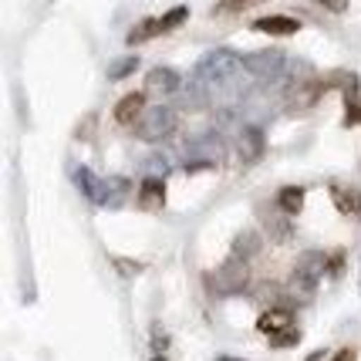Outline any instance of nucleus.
Instances as JSON below:
<instances>
[{"mask_svg":"<svg viewBox=\"0 0 361 361\" xmlns=\"http://www.w3.org/2000/svg\"><path fill=\"white\" fill-rule=\"evenodd\" d=\"M240 71H243V58L236 51H230V47H216V51H209L203 61L196 64V75L192 78L203 81L209 92H220L223 85L240 78Z\"/></svg>","mask_w":361,"mask_h":361,"instance_id":"f257e3e1","label":"nucleus"},{"mask_svg":"<svg viewBox=\"0 0 361 361\" xmlns=\"http://www.w3.org/2000/svg\"><path fill=\"white\" fill-rule=\"evenodd\" d=\"M176 126H179L176 111L166 109V105H156V109H145V115L135 122V135H139L142 142H152V145H156V142L169 139L176 132Z\"/></svg>","mask_w":361,"mask_h":361,"instance_id":"f03ea898","label":"nucleus"},{"mask_svg":"<svg viewBox=\"0 0 361 361\" xmlns=\"http://www.w3.org/2000/svg\"><path fill=\"white\" fill-rule=\"evenodd\" d=\"M243 71L253 75L260 81H277L287 71V61H283V51L277 47H264V51H253L243 58Z\"/></svg>","mask_w":361,"mask_h":361,"instance_id":"7ed1b4c3","label":"nucleus"},{"mask_svg":"<svg viewBox=\"0 0 361 361\" xmlns=\"http://www.w3.org/2000/svg\"><path fill=\"white\" fill-rule=\"evenodd\" d=\"M213 287H216V294H223V298L243 294V290L250 287V264H247V260H236V257H230V260L216 270Z\"/></svg>","mask_w":361,"mask_h":361,"instance_id":"20e7f679","label":"nucleus"},{"mask_svg":"<svg viewBox=\"0 0 361 361\" xmlns=\"http://www.w3.org/2000/svg\"><path fill=\"white\" fill-rule=\"evenodd\" d=\"M328 85L324 81H317V78H300L294 81L290 88H287V111H307V109H314L317 105V98H321V92H324Z\"/></svg>","mask_w":361,"mask_h":361,"instance_id":"39448f33","label":"nucleus"},{"mask_svg":"<svg viewBox=\"0 0 361 361\" xmlns=\"http://www.w3.org/2000/svg\"><path fill=\"white\" fill-rule=\"evenodd\" d=\"M236 152H240V162H243V166L260 162L264 152H267V139H264V132H260L257 126H243L240 128V135H236Z\"/></svg>","mask_w":361,"mask_h":361,"instance_id":"423d86ee","label":"nucleus"},{"mask_svg":"<svg viewBox=\"0 0 361 361\" xmlns=\"http://www.w3.org/2000/svg\"><path fill=\"white\" fill-rule=\"evenodd\" d=\"M179 71L173 68H152L145 75V94H159V98H169V94L179 92Z\"/></svg>","mask_w":361,"mask_h":361,"instance_id":"0eeeda50","label":"nucleus"},{"mask_svg":"<svg viewBox=\"0 0 361 361\" xmlns=\"http://www.w3.org/2000/svg\"><path fill=\"white\" fill-rule=\"evenodd\" d=\"M139 209H145V213H156V209H162L166 206V183H162V176H145L139 186Z\"/></svg>","mask_w":361,"mask_h":361,"instance_id":"6e6552de","label":"nucleus"},{"mask_svg":"<svg viewBox=\"0 0 361 361\" xmlns=\"http://www.w3.org/2000/svg\"><path fill=\"white\" fill-rule=\"evenodd\" d=\"M142 115H145V94L142 92H128L118 98V105H115V122L118 126H135Z\"/></svg>","mask_w":361,"mask_h":361,"instance_id":"1a4fd4ad","label":"nucleus"},{"mask_svg":"<svg viewBox=\"0 0 361 361\" xmlns=\"http://www.w3.org/2000/svg\"><path fill=\"white\" fill-rule=\"evenodd\" d=\"M264 253V236H260V230H253V226H247V230H240L233 240V253L230 257H236V260H247L250 264L253 257H260Z\"/></svg>","mask_w":361,"mask_h":361,"instance_id":"9d476101","label":"nucleus"},{"mask_svg":"<svg viewBox=\"0 0 361 361\" xmlns=\"http://www.w3.org/2000/svg\"><path fill=\"white\" fill-rule=\"evenodd\" d=\"M290 328H294V314H290V307H270V311H264L260 321H257V331H260V334H267V338L281 334V331H290Z\"/></svg>","mask_w":361,"mask_h":361,"instance_id":"9b49d317","label":"nucleus"},{"mask_svg":"<svg viewBox=\"0 0 361 361\" xmlns=\"http://www.w3.org/2000/svg\"><path fill=\"white\" fill-rule=\"evenodd\" d=\"M253 31L287 37V34H298V31H300V20H298V17H287V14H270V17H260V20H253Z\"/></svg>","mask_w":361,"mask_h":361,"instance_id":"f8f14e48","label":"nucleus"},{"mask_svg":"<svg viewBox=\"0 0 361 361\" xmlns=\"http://www.w3.org/2000/svg\"><path fill=\"white\" fill-rule=\"evenodd\" d=\"M277 206H281V213H287V216H298L300 209H304V189L283 186L281 192H277Z\"/></svg>","mask_w":361,"mask_h":361,"instance_id":"ddd939ff","label":"nucleus"},{"mask_svg":"<svg viewBox=\"0 0 361 361\" xmlns=\"http://www.w3.org/2000/svg\"><path fill=\"white\" fill-rule=\"evenodd\" d=\"M156 34H162L159 31V17H145V20H139L132 31H128V44H145L149 37H156Z\"/></svg>","mask_w":361,"mask_h":361,"instance_id":"4468645a","label":"nucleus"},{"mask_svg":"<svg viewBox=\"0 0 361 361\" xmlns=\"http://www.w3.org/2000/svg\"><path fill=\"white\" fill-rule=\"evenodd\" d=\"M264 226H267V233H270V240H274V243H287V240L294 236V226L287 223V213H283V216H267V220H264Z\"/></svg>","mask_w":361,"mask_h":361,"instance_id":"2eb2a0df","label":"nucleus"},{"mask_svg":"<svg viewBox=\"0 0 361 361\" xmlns=\"http://www.w3.org/2000/svg\"><path fill=\"white\" fill-rule=\"evenodd\" d=\"M361 122V98H358V88H348L345 92V126H358Z\"/></svg>","mask_w":361,"mask_h":361,"instance_id":"dca6fc26","label":"nucleus"},{"mask_svg":"<svg viewBox=\"0 0 361 361\" xmlns=\"http://www.w3.org/2000/svg\"><path fill=\"white\" fill-rule=\"evenodd\" d=\"M186 17H189V7H173L169 14H162V17H159V31H162V34H169L173 27H179V24H183Z\"/></svg>","mask_w":361,"mask_h":361,"instance_id":"f3484780","label":"nucleus"},{"mask_svg":"<svg viewBox=\"0 0 361 361\" xmlns=\"http://www.w3.org/2000/svg\"><path fill=\"white\" fill-rule=\"evenodd\" d=\"M135 68H139V58H118L115 64H109V78L111 81H122V78H128Z\"/></svg>","mask_w":361,"mask_h":361,"instance_id":"a211bd4d","label":"nucleus"},{"mask_svg":"<svg viewBox=\"0 0 361 361\" xmlns=\"http://www.w3.org/2000/svg\"><path fill=\"white\" fill-rule=\"evenodd\" d=\"M253 0H220L216 7H213V14H240L243 7H250Z\"/></svg>","mask_w":361,"mask_h":361,"instance_id":"6ab92c4d","label":"nucleus"},{"mask_svg":"<svg viewBox=\"0 0 361 361\" xmlns=\"http://www.w3.org/2000/svg\"><path fill=\"white\" fill-rule=\"evenodd\" d=\"M298 341H300V331L298 328L281 331V334H274V338H270V345H274V348H287V345H298Z\"/></svg>","mask_w":361,"mask_h":361,"instance_id":"aec40b11","label":"nucleus"},{"mask_svg":"<svg viewBox=\"0 0 361 361\" xmlns=\"http://www.w3.org/2000/svg\"><path fill=\"white\" fill-rule=\"evenodd\" d=\"M115 267L122 270V274H139L142 264H139V260H115Z\"/></svg>","mask_w":361,"mask_h":361,"instance_id":"412c9836","label":"nucleus"},{"mask_svg":"<svg viewBox=\"0 0 361 361\" xmlns=\"http://www.w3.org/2000/svg\"><path fill=\"white\" fill-rule=\"evenodd\" d=\"M317 4H324L328 11H334V14H345L348 11V0H317Z\"/></svg>","mask_w":361,"mask_h":361,"instance_id":"4be33fe9","label":"nucleus"},{"mask_svg":"<svg viewBox=\"0 0 361 361\" xmlns=\"http://www.w3.org/2000/svg\"><path fill=\"white\" fill-rule=\"evenodd\" d=\"M331 361H355V348H341V351H338Z\"/></svg>","mask_w":361,"mask_h":361,"instance_id":"5701e85b","label":"nucleus"},{"mask_svg":"<svg viewBox=\"0 0 361 361\" xmlns=\"http://www.w3.org/2000/svg\"><path fill=\"white\" fill-rule=\"evenodd\" d=\"M152 361H166V358H152Z\"/></svg>","mask_w":361,"mask_h":361,"instance_id":"b1692460","label":"nucleus"}]
</instances>
